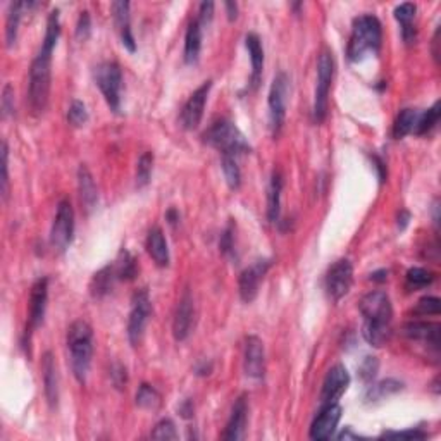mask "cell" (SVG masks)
<instances>
[{"label": "cell", "mask_w": 441, "mask_h": 441, "mask_svg": "<svg viewBox=\"0 0 441 441\" xmlns=\"http://www.w3.org/2000/svg\"><path fill=\"white\" fill-rule=\"evenodd\" d=\"M417 120H419V113L416 109L400 110V114L395 120V124H393V136H395L396 140L405 138L407 135H410V133L416 129Z\"/></svg>", "instance_id": "30"}, {"label": "cell", "mask_w": 441, "mask_h": 441, "mask_svg": "<svg viewBox=\"0 0 441 441\" xmlns=\"http://www.w3.org/2000/svg\"><path fill=\"white\" fill-rule=\"evenodd\" d=\"M110 9H113V16L117 28L123 29L126 26H131L129 24V2L120 0V2H114L113 6H110Z\"/></svg>", "instance_id": "42"}, {"label": "cell", "mask_w": 441, "mask_h": 441, "mask_svg": "<svg viewBox=\"0 0 441 441\" xmlns=\"http://www.w3.org/2000/svg\"><path fill=\"white\" fill-rule=\"evenodd\" d=\"M202 138L207 145L219 150L222 155L238 157V155L247 154V152L252 150L245 135L240 131L238 126L231 123L229 120L216 121V123L203 133Z\"/></svg>", "instance_id": "5"}, {"label": "cell", "mask_w": 441, "mask_h": 441, "mask_svg": "<svg viewBox=\"0 0 441 441\" xmlns=\"http://www.w3.org/2000/svg\"><path fill=\"white\" fill-rule=\"evenodd\" d=\"M222 173H224L226 183L231 190H238L240 185H242V173H240L238 162H236V157H231V155H222Z\"/></svg>", "instance_id": "33"}, {"label": "cell", "mask_w": 441, "mask_h": 441, "mask_svg": "<svg viewBox=\"0 0 441 441\" xmlns=\"http://www.w3.org/2000/svg\"><path fill=\"white\" fill-rule=\"evenodd\" d=\"M245 47L252 61L250 85L252 88H257L259 83H261L262 69H264V49H262L261 38L255 33H248L245 38Z\"/></svg>", "instance_id": "22"}, {"label": "cell", "mask_w": 441, "mask_h": 441, "mask_svg": "<svg viewBox=\"0 0 441 441\" xmlns=\"http://www.w3.org/2000/svg\"><path fill=\"white\" fill-rule=\"evenodd\" d=\"M92 35V20H90V13L88 10H83L80 13V17H78L76 23V38L80 42H87Z\"/></svg>", "instance_id": "43"}, {"label": "cell", "mask_w": 441, "mask_h": 441, "mask_svg": "<svg viewBox=\"0 0 441 441\" xmlns=\"http://www.w3.org/2000/svg\"><path fill=\"white\" fill-rule=\"evenodd\" d=\"M191 324H194V296H191L190 290H185L176 307V314H174V340L176 342H185L191 333Z\"/></svg>", "instance_id": "18"}, {"label": "cell", "mask_w": 441, "mask_h": 441, "mask_svg": "<svg viewBox=\"0 0 441 441\" xmlns=\"http://www.w3.org/2000/svg\"><path fill=\"white\" fill-rule=\"evenodd\" d=\"M335 78V57L329 50H322L317 61V85L314 97V120L322 123L328 116V100L331 83Z\"/></svg>", "instance_id": "6"}, {"label": "cell", "mask_w": 441, "mask_h": 441, "mask_svg": "<svg viewBox=\"0 0 441 441\" xmlns=\"http://www.w3.org/2000/svg\"><path fill=\"white\" fill-rule=\"evenodd\" d=\"M407 288L409 290H421V288L429 287L435 281V274L428 269L412 268L407 270Z\"/></svg>", "instance_id": "35"}, {"label": "cell", "mask_w": 441, "mask_h": 441, "mask_svg": "<svg viewBox=\"0 0 441 441\" xmlns=\"http://www.w3.org/2000/svg\"><path fill=\"white\" fill-rule=\"evenodd\" d=\"M210 88H212V81H203L194 94L190 95V99L187 100L180 116V121L185 129H195L200 124L203 116V109H205L207 97L210 94Z\"/></svg>", "instance_id": "13"}, {"label": "cell", "mask_w": 441, "mask_h": 441, "mask_svg": "<svg viewBox=\"0 0 441 441\" xmlns=\"http://www.w3.org/2000/svg\"><path fill=\"white\" fill-rule=\"evenodd\" d=\"M243 370L252 379H262L266 374V350L259 336H247L243 350Z\"/></svg>", "instance_id": "16"}, {"label": "cell", "mask_w": 441, "mask_h": 441, "mask_svg": "<svg viewBox=\"0 0 441 441\" xmlns=\"http://www.w3.org/2000/svg\"><path fill=\"white\" fill-rule=\"evenodd\" d=\"M440 28L436 29V33H435V38H433V55H435V59L436 61H438L440 59V54H438V45H440Z\"/></svg>", "instance_id": "54"}, {"label": "cell", "mask_w": 441, "mask_h": 441, "mask_svg": "<svg viewBox=\"0 0 441 441\" xmlns=\"http://www.w3.org/2000/svg\"><path fill=\"white\" fill-rule=\"evenodd\" d=\"M136 405L142 407V409L155 410L161 405V395H159L155 388H152L150 384L143 383L140 386L138 393H136Z\"/></svg>", "instance_id": "36"}, {"label": "cell", "mask_w": 441, "mask_h": 441, "mask_svg": "<svg viewBox=\"0 0 441 441\" xmlns=\"http://www.w3.org/2000/svg\"><path fill=\"white\" fill-rule=\"evenodd\" d=\"M440 324L424 321H412L403 326V335L410 342H421L431 348L436 355L440 352Z\"/></svg>", "instance_id": "19"}, {"label": "cell", "mask_w": 441, "mask_h": 441, "mask_svg": "<svg viewBox=\"0 0 441 441\" xmlns=\"http://www.w3.org/2000/svg\"><path fill=\"white\" fill-rule=\"evenodd\" d=\"M117 280L116 276V270H114V264L113 266H106L99 270V273L94 274L90 281V294L95 298H102L103 295L109 294L114 287V281Z\"/></svg>", "instance_id": "28"}, {"label": "cell", "mask_w": 441, "mask_h": 441, "mask_svg": "<svg viewBox=\"0 0 441 441\" xmlns=\"http://www.w3.org/2000/svg\"><path fill=\"white\" fill-rule=\"evenodd\" d=\"M383 42V28L379 20L373 14L359 16L352 26L347 55L352 62L364 61L368 55H376Z\"/></svg>", "instance_id": "3"}, {"label": "cell", "mask_w": 441, "mask_h": 441, "mask_svg": "<svg viewBox=\"0 0 441 441\" xmlns=\"http://www.w3.org/2000/svg\"><path fill=\"white\" fill-rule=\"evenodd\" d=\"M69 359H71V369L74 377L81 384L87 381L88 370L94 357V331L87 321H74L68 329L66 336Z\"/></svg>", "instance_id": "4"}, {"label": "cell", "mask_w": 441, "mask_h": 441, "mask_svg": "<svg viewBox=\"0 0 441 441\" xmlns=\"http://www.w3.org/2000/svg\"><path fill=\"white\" fill-rule=\"evenodd\" d=\"M377 369H379V362H377V359L366 357V361L362 362V366L359 368V374H361V377L366 381V383H369V381H373L374 377H376Z\"/></svg>", "instance_id": "45"}, {"label": "cell", "mask_w": 441, "mask_h": 441, "mask_svg": "<svg viewBox=\"0 0 441 441\" xmlns=\"http://www.w3.org/2000/svg\"><path fill=\"white\" fill-rule=\"evenodd\" d=\"M33 6L31 2H13L9 6V13H7L6 21V42L7 47H13L17 40V29H20L21 17H23V10L26 7Z\"/></svg>", "instance_id": "29"}, {"label": "cell", "mask_w": 441, "mask_h": 441, "mask_svg": "<svg viewBox=\"0 0 441 441\" xmlns=\"http://www.w3.org/2000/svg\"><path fill=\"white\" fill-rule=\"evenodd\" d=\"M68 121L69 124L76 126V128H80V126H83L88 121L87 106H85L81 100H73V103L69 106L68 110Z\"/></svg>", "instance_id": "38"}, {"label": "cell", "mask_w": 441, "mask_h": 441, "mask_svg": "<svg viewBox=\"0 0 441 441\" xmlns=\"http://www.w3.org/2000/svg\"><path fill=\"white\" fill-rule=\"evenodd\" d=\"M440 121V102H435V106L431 107V109H428L426 113L419 114V120H417V124H416V129H414V133L419 136L422 135H428L429 131H431L433 128H435L436 124H438Z\"/></svg>", "instance_id": "34"}, {"label": "cell", "mask_w": 441, "mask_h": 441, "mask_svg": "<svg viewBox=\"0 0 441 441\" xmlns=\"http://www.w3.org/2000/svg\"><path fill=\"white\" fill-rule=\"evenodd\" d=\"M270 268V261L268 259H261V261L254 262L250 268H247L240 274L238 281V290L240 296L245 303H252L255 300V296L259 294V284L264 280V276L268 274Z\"/></svg>", "instance_id": "15"}, {"label": "cell", "mask_w": 441, "mask_h": 441, "mask_svg": "<svg viewBox=\"0 0 441 441\" xmlns=\"http://www.w3.org/2000/svg\"><path fill=\"white\" fill-rule=\"evenodd\" d=\"M226 10H228V20L235 21L238 17V6L235 2H226L224 3Z\"/></svg>", "instance_id": "49"}, {"label": "cell", "mask_w": 441, "mask_h": 441, "mask_svg": "<svg viewBox=\"0 0 441 441\" xmlns=\"http://www.w3.org/2000/svg\"><path fill=\"white\" fill-rule=\"evenodd\" d=\"M431 386H433V391H435L436 395H438V393H440V388H438V377H435V381H433Z\"/></svg>", "instance_id": "57"}, {"label": "cell", "mask_w": 441, "mask_h": 441, "mask_svg": "<svg viewBox=\"0 0 441 441\" xmlns=\"http://www.w3.org/2000/svg\"><path fill=\"white\" fill-rule=\"evenodd\" d=\"M288 90H290V80L284 73L276 74L269 90V126L273 136H280L287 116V102Z\"/></svg>", "instance_id": "8"}, {"label": "cell", "mask_w": 441, "mask_h": 441, "mask_svg": "<svg viewBox=\"0 0 441 441\" xmlns=\"http://www.w3.org/2000/svg\"><path fill=\"white\" fill-rule=\"evenodd\" d=\"M409 221H410V214L407 212V210H402V212L398 214V229H400V231L407 228Z\"/></svg>", "instance_id": "51"}, {"label": "cell", "mask_w": 441, "mask_h": 441, "mask_svg": "<svg viewBox=\"0 0 441 441\" xmlns=\"http://www.w3.org/2000/svg\"><path fill=\"white\" fill-rule=\"evenodd\" d=\"M417 316H438L440 314V298L436 296H422L416 307Z\"/></svg>", "instance_id": "41"}, {"label": "cell", "mask_w": 441, "mask_h": 441, "mask_svg": "<svg viewBox=\"0 0 441 441\" xmlns=\"http://www.w3.org/2000/svg\"><path fill=\"white\" fill-rule=\"evenodd\" d=\"M417 7L414 3H400L395 7V20L398 21L402 26V36L407 43H412L416 40V26H414V20H416Z\"/></svg>", "instance_id": "25"}, {"label": "cell", "mask_w": 441, "mask_h": 441, "mask_svg": "<svg viewBox=\"0 0 441 441\" xmlns=\"http://www.w3.org/2000/svg\"><path fill=\"white\" fill-rule=\"evenodd\" d=\"M219 248L222 255H226V257H235V226H233V222H229L224 231H222Z\"/></svg>", "instance_id": "40"}, {"label": "cell", "mask_w": 441, "mask_h": 441, "mask_svg": "<svg viewBox=\"0 0 441 441\" xmlns=\"http://www.w3.org/2000/svg\"><path fill=\"white\" fill-rule=\"evenodd\" d=\"M400 390H403V383H400V381H396V379L379 381V383L369 386L368 393H366V402H369V403L381 402V400L395 395V393H398Z\"/></svg>", "instance_id": "31"}, {"label": "cell", "mask_w": 441, "mask_h": 441, "mask_svg": "<svg viewBox=\"0 0 441 441\" xmlns=\"http://www.w3.org/2000/svg\"><path fill=\"white\" fill-rule=\"evenodd\" d=\"M247 416H248V402L247 396L242 395L235 402L231 409V416L228 419V424H226L224 433H222L221 438L228 441H236L242 440L245 435V426H247Z\"/></svg>", "instance_id": "20"}, {"label": "cell", "mask_w": 441, "mask_h": 441, "mask_svg": "<svg viewBox=\"0 0 441 441\" xmlns=\"http://www.w3.org/2000/svg\"><path fill=\"white\" fill-rule=\"evenodd\" d=\"M152 168H154V154L145 152L138 159V164H136V185H138V188H143L148 185L152 176Z\"/></svg>", "instance_id": "37"}, {"label": "cell", "mask_w": 441, "mask_h": 441, "mask_svg": "<svg viewBox=\"0 0 441 441\" xmlns=\"http://www.w3.org/2000/svg\"><path fill=\"white\" fill-rule=\"evenodd\" d=\"M47 300H49V277H38L33 283L31 294H29V314L28 324H26L24 340L43 324L47 310Z\"/></svg>", "instance_id": "12"}, {"label": "cell", "mask_w": 441, "mask_h": 441, "mask_svg": "<svg viewBox=\"0 0 441 441\" xmlns=\"http://www.w3.org/2000/svg\"><path fill=\"white\" fill-rule=\"evenodd\" d=\"M348 384H350V374L345 366L336 364L335 368L329 369L326 374L324 383H322L321 390V403L322 405H329V403H338L342 395L347 391Z\"/></svg>", "instance_id": "14"}, {"label": "cell", "mask_w": 441, "mask_h": 441, "mask_svg": "<svg viewBox=\"0 0 441 441\" xmlns=\"http://www.w3.org/2000/svg\"><path fill=\"white\" fill-rule=\"evenodd\" d=\"M428 433L421 431V429H407V431H384L383 438H393V440H426Z\"/></svg>", "instance_id": "44"}, {"label": "cell", "mask_w": 441, "mask_h": 441, "mask_svg": "<svg viewBox=\"0 0 441 441\" xmlns=\"http://www.w3.org/2000/svg\"><path fill=\"white\" fill-rule=\"evenodd\" d=\"M196 374L198 376H207V374H210V370H212V364H207V362H202V366H196Z\"/></svg>", "instance_id": "53"}, {"label": "cell", "mask_w": 441, "mask_h": 441, "mask_svg": "<svg viewBox=\"0 0 441 441\" xmlns=\"http://www.w3.org/2000/svg\"><path fill=\"white\" fill-rule=\"evenodd\" d=\"M78 188H80L81 202L87 207V210L94 209L99 202V191L87 166H81V168L78 169Z\"/></svg>", "instance_id": "24"}, {"label": "cell", "mask_w": 441, "mask_h": 441, "mask_svg": "<svg viewBox=\"0 0 441 441\" xmlns=\"http://www.w3.org/2000/svg\"><path fill=\"white\" fill-rule=\"evenodd\" d=\"M150 314H152V303H150V296H148V291L147 290L136 291V294L133 295L131 312H129V319H128V340L133 347H136V345L140 343V340H142Z\"/></svg>", "instance_id": "10"}, {"label": "cell", "mask_w": 441, "mask_h": 441, "mask_svg": "<svg viewBox=\"0 0 441 441\" xmlns=\"http://www.w3.org/2000/svg\"><path fill=\"white\" fill-rule=\"evenodd\" d=\"M361 314L364 317L362 336L370 347H383L391 338V300L386 291L374 290L361 300Z\"/></svg>", "instance_id": "1"}, {"label": "cell", "mask_w": 441, "mask_h": 441, "mask_svg": "<svg viewBox=\"0 0 441 441\" xmlns=\"http://www.w3.org/2000/svg\"><path fill=\"white\" fill-rule=\"evenodd\" d=\"M369 280H370V281H386V280H388V270H386V269L376 270V273L370 274Z\"/></svg>", "instance_id": "52"}, {"label": "cell", "mask_w": 441, "mask_h": 441, "mask_svg": "<svg viewBox=\"0 0 441 441\" xmlns=\"http://www.w3.org/2000/svg\"><path fill=\"white\" fill-rule=\"evenodd\" d=\"M52 52L54 47L43 45L36 57L33 59L31 68H29L28 81V102L29 109L35 116H40L47 110L50 94V68H52Z\"/></svg>", "instance_id": "2"}, {"label": "cell", "mask_w": 441, "mask_h": 441, "mask_svg": "<svg viewBox=\"0 0 441 441\" xmlns=\"http://www.w3.org/2000/svg\"><path fill=\"white\" fill-rule=\"evenodd\" d=\"M147 252L152 259H154L155 264L159 268H166L169 266V248L168 242H166V236L162 233V229L159 226L152 228L148 231L147 236Z\"/></svg>", "instance_id": "23"}, {"label": "cell", "mask_w": 441, "mask_h": 441, "mask_svg": "<svg viewBox=\"0 0 441 441\" xmlns=\"http://www.w3.org/2000/svg\"><path fill=\"white\" fill-rule=\"evenodd\" d=\"M354 283V268L348 259H340L326 274V294L333 302H340L348 295Z\"/></svg>", "instance_id": "11"}, {"label": "cell", "mask_w": 441, "mask_h": 441, "mask_svg": "<svg viewBox=\"0 0 441 441\" xmlns=\"http://www.w3.org/2000/svg\"><path fill=\"white\" fill-rule=\"evenodd\" d=\"M152 438L154 440H176L178 433L174 428V422L171 419H162L155 424L154 431H152Z\"/></svg>", "instance_id": "39"}, {"label": "cell", "mask_w": 441, "mask_h": 441, "mask_svg": "<svg viewBox=\"0 0 441 441\" xmlns=\"http://www.w3.org/2000/svg\"><path fill=\"white\" fill-rule=\"evenodd\" d=\"M2 114L7 117L9 114H14V90L9 83L3 87L2 92Z\"/></svg>", "instance_id": "47"}, {"label": "cell", "mask_w": 441, "mask_h": 441, "mask_svg": "<svg viewBox=\"0 0 441 441\" xmlns=\"http://www.w3.org/2000/svg\"><path fill=\"white\" fill-rule=\"evenodd\" d=\"M42 370H43V386H45V396L49 405L54 409L59 403V374L55 359L52 352H45L42 359Z\"/></svg>", "instance_id": "21"}, {"label": "cell", "mask_w": 441, "mask_h": 441, "mask_svg": "<svg viewBox=\"0 0 441 441\" xmlns=\"http://www.w3.org/2000/svg\"><path fill=\"white\" fill-rule=\"evenodd\" d=\"M9 195V148L7 143H2V196L3 200Z\"/></svg>", "instance_id": "46"}, {"label": "cell", "mask_w": 441, "mask_h": 441, "mask_svg": "<svg viewBox=\"0 0 441 441\" xmlns=\"http://www.w3.org/2000/svg\"><path fill=\"white\" fill-rule=\"evenodd\" d=\"M74 210L69 200H61L50 229V245L57 254H64L73 242Z\"/></svg>", "instance_id": "9"}, {"label": "cell", "mask_w": 441, "mask_h": 441, "mask_svg": "<svg viewBox=\"0 0 441 441\" xmlns=\"http://www.w3.org/2000/svg\"><path fill=\"white\" fill-rule=\"evenodd\" d=\"M336 438H338V440H348V438H361V436L355 435V433H352L350 428H347L342 433V435H338V436H336Z\"/></svg>", "instance_id": "55"}, {"label": "cell", "mask_w": 441, "mask_h": 441, "mask_svg": "<svg viewBox=\"0 0 441 441\" xmlns=\"http://www.w3.org/2000/svg\"><path fill=\"white\" fill-rule=\"evenodd\" d=\"M202 50V24L198 20L188 24L187 36H185V62L195 64Z\"/></svg>", "instance_id": "26"}, {"label": "cell", "mask_w": 441, "mask_h": 441, "mask_svg": "<svg viewBox=\"0 0 441 441\" xmlns=\"http://www.w3.org/2000/svg\"><path fill=\"white\" fill-rule=\"evenodd\" d=\"M166 217H168V221L171 222V224H176V222L180 221V214H178L174 209H169L168 214H166Z\"/></svg>", "instance_id": "56"}, {"label": "cell", "mask_w": 441, "mask_h": 441, "mask_svg": "<svg viewBox=\"0 0 441 441\" xmlns=\"http://www.w3.org/2000/svg\"><path fill=\"white\" fill-rule=\"evenodd\" d=\"M95 83L102 92L107 106L113 113L121 110V88H123V73L117 62H102L94 71Z\"/></svg>", "instance_id": "7"}, {"label": "cell", "mask_w": 441, "mask_h": 441, "mask_svg": "<svg viewBox=\"0 0 441 441\" xmlns=\"http://www.w3.org/2000/svg\"><path fill=\"white\" fill-rule=\"evenodd\" d=\"M283 176L280 171H274L270 176L269 194H268V219L270 222L280 221L281 212V191H283Z\"/></svg>", "instance_id": "27"}, {"label": "cell", "mask_w": 441, "mask_h": 441, "mask_svg": "<svg viewBox=\"0 0 441 441\" xmlns=\"http://www.w3.org/2000/svg\"><path fill=\"white\" fill-rule=\"evenodd\" d=\"M114 270H116L117 280L133 281L136 277V274H138V266H136L135 257L123 248V250L120 252V257H117L116 264H114Z\"/></svg>", "instance_id": "32"}, {"label": "cell", "mask_w": 441, "mask_h": 441, "mask_svg": "<svg viewBox=\"0 0 441 441\" xmlns=\"http://www.w3.org/2000/svg\"><path fill=\"white\" fill-rule=\"evenodd\" d=\"M214 16V2H202L200 3V9H198V21L200 24H205L210 23Z\"/></svg>", "instance_id": "48"}, {"label": "cell", "mask_w": 441, "mask_h": 441, "mask_svg": "<svg viewBox=\"0 0 441 441\" xmlns=\"http://www.w3.org/2000/svg\"><path fill=\"white\" fill-rule=\"evenodd\" d=\"M180 412H181V416H183L185 419L194 416V405H191L190 400H187V402H185L183 405L180 407Z\"/></svg>", "instance_id": "50"}, {"label": "cell", "mask_w": 441, "mask_h": 441, "mask_svg": "<svg viewBox=\"0 0 441 441\" xmlns=\"http://www.w3.org/2000/svg\"><path fill=\"white\" fill-rule=\"evenodd\" d=\"M343 409L338 403H329V405H322L321 412L314 419L312 426H310V438L312 440H329L333 438L338 426L340 419H342Z\"/></svg>", "instance_id": "17"}]
</instances>
